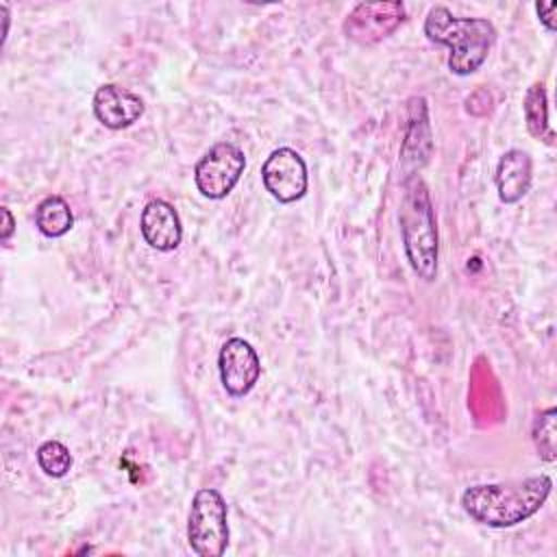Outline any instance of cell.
Instances as JSON below:
<instances>
[{
	"instance_id": "obj_1",
	"label": "cell",
	"mask_w": 557,
	"mask_h": 557,
	"mask_svg": "<svg viewBox=\"0 0 557 557\" xmlns=\"http://www.w3.org/2000/svg\"><path fill=\"white\" fill-rule=\"evenodd\" d=\"M548 474L529 476L509 483H479L461 494L463 511L485 527L509 529L542 509L550 494Z\"/></svg>"
},
{
	"instance_id": "obj_7",
	"label": "cell",
	"mask_w": 557,
	"mask_h": 557,
	"mask_svg": "<svg viewBox=\"0 0 557 557\" xmlns=\"http://www.w3.org/2000/svg\"><path fill=\"white\" fill-rule=\"evenodd\" d=\"M405 22V7L398 0L392 2H359L344 20V33L348 39L370 46L389 37Z\"/></svg>"
},
{
	"instance_id": "obj_17",
	"label": "cell",
	"mask_w": 557,
	"mask_h": 557,
	"mask_svg": "<svg viewBox=\"0 0 557 557\" xmlns=\"http://www.w3.org/2000/svg\"><path fill=\"white\" fill-rule=\"evenodd\" d=\"M535 11H537V15H540V22L553 33L555 28H557V24H555V13H557V2H548V4H544V2H537L535 4Z\"/></svg>"
},
{
	"instance_id": "obj_12",
	"label": "cell",
	"mask_w": 557,
	"mask_h": 557,
	"mask_svg": "<svg viewBox=\"0 0 557 557\" xmlns=\"http://www.w3.org/2000/svg\"><path fill=\"white\" fill-rule=\"evenodd\" d=\"M533 163L524 150H507L496 165V189L505 205L522 200L531 189Z\"/></svg>"
},
{
	"instance_id": "obj_13",
	"label": "cell",
	"mask_w": 557,
	"mask_h": 557,
	"mask_svg": "<svg viewBox=\"0 0 557 557\" xmlns=\"http://www.w3.org/2000/svg\"><path fill=\"white\" fill-rule=\"evenodd\" d=\"M35 224L46 237H63L74 226V213L65 198L46 196L35 209Z\"/></svg>"
},
{
	"instance_id": "obj_18",
	"label": "cell",
	"mask_w": 557,
	"mask_h": 557,
	"mask_svg": "<svg viewBox=\"0 0 557 557\" xmlns=\"http://www.w3.org/2000/svg\"><path fill=\"white\" fill-rule=\"evenodd\" d=\"M13 231H15L13 213H11L7 207H2V231H0V237H2V242H4V244L9 242V237L13 235Z\"/></svg>"
},
{
	"instance_id": "obj_6",
	"label": "cell",
	"mask_w": 557,
	"mask_h": 557,
	"mask_svg": "<svg viewBox=\"0 0 557 557\" xmlns=\"http://www.w3.org/2000/svg\"><path fill=\"white\" fill-rule=\"evenodd\" d=\"M261 181L265 191L283 205L296 202L307 194L309 174L305 159L294 148H276L261 165Z\"/></svg>"
},
{
	"instance_id": "obj_11",
	"label": "cell",
	"mask_w": 557,
	"mask_h": 557,
	"mask_svg": "<svg viewBox=\"0 0 557 557\" xmlns=\"http://www.w3.org/2000/svg\"><path fill=\"white\" fill-rule=\"evenodd\" d=\"M431 148H433V141H431L426 102L424 98H411L409 128L400 150V165L407 172V178L416 176V170H420L426 163Z\"/></svg>"
},
{
	"instance_id": "obj_14",
	"label": "cell",
	"mask_w": 557,
	"mask_h": 557,
	"mask_svg": "<svg viewBox=\"0 0 557 557\" xmlns=\"http://www.w3.org/2000/svg\"><path fill=\"white\" fill-rule=\"evenodd\" d=\"M524 122L527 131L535 139H544L546 144H553V131L548 126V107H546V89L542 83H533L522 100Z\"/></svg>"
},
{
	"instance_id": "obj_9",
	"label": "cell",
	"mask_w": 557,
	"mask_h": 557,
	"mask_svg": "<svg viewBox=\"0 0 557 557\" xmlns=\"http://www.w3.org/2000/svg\"><path fill=\"white\" fill-rule=\"evenodd\" d=\"M91 107H94L96 120L111 131H122L133 126L146 111V104L137 94L113 83L100 85L96 89Z\"/></svg>"
},
{
	"instance_id": "obj_16",
	"label": "cell",
	"mask_w": 557,
	"mask_h": 557,
	"mask_svg": "<svg viewBox=\"0 0 557 557\" xmlns=\"http://www.w3.org/2000/svg\"><path fill=\"white\" fill-rule=\"evenodd\" d=\"M35 457H37L39 468L48 476H54V479L65 476L70 472V468H72V453L59 440H46L44 444H39Z\"/></svg>"
},
{
	"instance_id": "obj_15",
	"label": "cell",
	"mask_w": 557,
	"mask_h": 557,
	"mask_svg": "<svg viewBox=\"0 0 557 557\" xmlns=\"http://www.w3.org/2000/svg\"><path fill=\"white\" fill-rule=\"evenodd\" d=\"M555 422H557V409L548 407V409H544V411H540L535 416L533 426H531L533 444L537 448V455L544 461H555V457H557V429H555Z\"/></svg>"
},
{
	"instance_id": "obj_5",
	"label": "cell",
	"mask_w": 557,
	"mask_h": 557,
	"mask_svg": "<svg viewBox=\"0 0 557 557\" xmlns=\"http://www.w3.org/2000/svg\"><path fill=\"white\" fill-rule=\"evenodd\" d=\"M246 170V154L231 141L213 144L196 163L194 181L205 198L222 200L239 183Z\"/></svg>"
},
{
	"instance_id": "obj_4",
	"label": "cell",
	"mask_w": 557,
	"mask_h": 557,
	"mask_svg": "<svg viewBox=\"0 0 557 557\" xmlns=\"http://www.w3.org/2000/svg\"><path fill=\"white\" fill-rule=\"evenodd\" d=\"M187 542L200 557H222L228 546V511L224 496L213 487L194 494L187 516Z\"/></svg>"
},
{
	"instance_id": "obj_8",
	"label": "cell",
	"mask_w": 557,
	"mask_h": 557,
	"mask_svg": "<svg viewBox=\"0 0 557 557\" xmlns=\"http://www.w3.org/2000/svg\"><path fill=\"white\" fill-rule=\"evenodd\" d=\"M218 368L222 385L231 396H246L257 385L261 374L257 350L242 337H231L222 344Z\"/></svg>"
},
{
	"instance_id": "obj_2",
	"label": "cell",
	"mask_w": 557,
	"mask_h": 557,
	"mask_svg": "<svg viewBox=\"0 0 557 557\" xmlns=\"http://www.w3.org/2000/svg\"><path fill=\"white\" fill-rule=\"evenodd\" d=\"M424 35L442 46H448V70L457 76L474 74L487 59L496 28L483 17H457L444 4L431 7L424 20Z\"/></svg>"
},
{
	"instance_id": "obj_3",
	"label": "cell",
	"mask_w": 557,
	"mask_h": 557,
	"mask_svg": "<svg viewBox=\"0 0 557 557\" xmlns=\"http://www.w3.org/2000/svg\"><path fill=\"white\" fill-rule=\"evenodd\" d=\"M400 235L411 270L426 283L437 276L440 235L431 196L420 176L405 181V191L398 209Z\"/></svg>"
},
{
	"instance_id": "obj_10",
	"label": "cell",
	"mask_w": 557,
	"mask_h": 557,
	"mask_svg": "<svg viewBox=\"0 0 557 557\" xmlns=\"http://www.w3.org/2000/svg\"><path fill=\"white\" fill-rule=\"evenodd\" d=\"M139 231L144 242L161 252L178 248L183 239V224L176 209L161 198L150 200L139 218Z\"/></svg>"
}]
</instances>
